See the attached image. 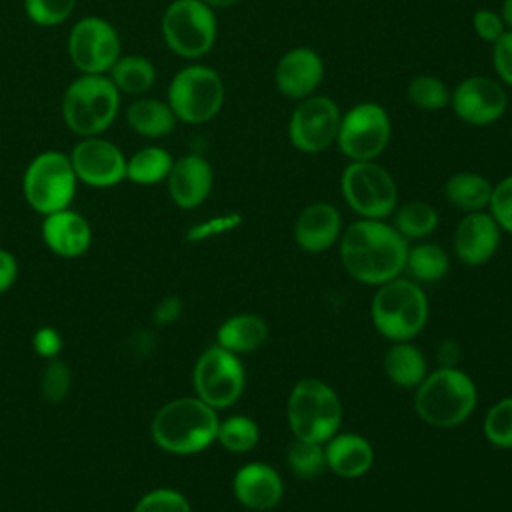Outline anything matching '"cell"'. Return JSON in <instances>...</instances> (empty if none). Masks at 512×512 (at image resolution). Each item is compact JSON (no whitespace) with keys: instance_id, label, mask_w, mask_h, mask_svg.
Instances as JSON below:
<instances>
[{"instance_id":"1","label":"cell","mask_w":512,"mask_h":512,"mask_svg":"<svg viewBox=\"0 0 512 512\" xmlns=\"http://www.w3.org/2000/svg\"><path fill=\"white\" fill-rule=\"evenodd\" d=\"M408 240L384 220L360 218L340 236V262L358 282L380 286L406 270Z\"/></svg>"},{"instance_id":"2","label":"cell","mask_w":512,"mask_h":512,"mask_svg":"<svg viewBox=\"0 0 512 512\" xmlns=\"http://www.w3.org/2000/svg\"><path fill=\"white\" fill-rule=\"evenodd\" d=\"M478 402L474 380L456 366H442L416 386L414 410L432 428H454L470 418Z\"/></svg>"},{"instance_id":"3","label":"cell","mask_w":512,"mask_h":512,"mask_svg":"<svg viewBox=\"0 0 512 512\" xmlns=\"http://www.w3.org/2000/svg\"><path fill=\"white\" fill-rule=\"evenodd\" d=\"M218 424L216 410L198 396L176 398L156 412L152 420V438L170 454H196L216 440Z\"/></svg>"},{"instance_id":"4","label":"cell","mask_w":512,"mask_h":512,"mask_svg":"<svg viewBox=\"0 0 512 512\" xmlns=\"http://www.w3.org/2000/svg\"><path fill=\"white\" fill-rule=\"evenodd\" d=\"M430 306L422 286L416 280L394 278L378 286L370 316L374 328L390 342H410L428 322Z\"/></svg>"},{"instance_id":"5","label":"cell","mask_w":512,"mask_h":512,"mask_svg":"<svg viewBox=\"0 0 512 512\" xmlns=\"http://www.w3.org/2000/svg\"><path fill=\"white\" fill-rule=\"evenodd\" d=\"M120 110V92L108 74H80L62 98L64 124L76 136H102Z\"/></svg>"},{"instance_id":"6","label":"cell","mask_w":512,"mask_h":512,"mask_svg":"<svg viewBox=\"0 0 512 512\" xmlns=\"http://www.w3.org/2000/svg\"><path fill=\"white\" fill-rule=\"evenodd\" d=\"M286 418L294 438L324 444L340 430L344 408L332 386L318 378H302L288 394Z\"/></svg>"},{"instance_id":"7","label":"cell","mask_w":512,"mask_h":512,"mask_svg":"<svg viewBox=\"0 0 512 512\" xmlns=\"http://www.w3.org/2000/svg\"><path fill=\"white\" fill-rule=\"evenodd\" d=\"M76 184L78 178L70 156L58 150H46L34 156L22 178L26 202L44 216L70 208Z\"/></svg>"},{"instance_id":"8","label":"cell","mask_w":512,"mask_h":512,"mask_svg":"<svg viewBox=\"0 0 512 512\" xmlns=\"http://www.w3.org/2000/svg\"><path fill=\"white\" fill-rule=\"evenodd\" d=\"M340 188L346 204L362 218L384 220L396 210V182L386 168L372 160H350Z\"/></svg>"},{"instance_id":"9","label":"cell","mask_w":512,"mask_h":512,"mask_svg":"<svg viewBox=\"0 0 512 512\" xmlns=\"http://www.w3.org/2000/svg\"><path fill=\"white\" fill-rule=\"evenodd\" d=\"M166 46L188 60L208 54L216 42L218 24L210 6L202 0H174L162 14Z\"/></svg>"},{"instance_id":"10","label":"cell","mask_w":512,"mask_h":512,"mask_svg":"<svg viewBox=\"0 0 512 512\" xmlns=\"http://www.w3.org/2000/svg\"><path fill=\"white\" fill-rule=\"evenodd\" d=\"M224 104V84L216 70L192 64L176 72L168 86V106L186 124L212 120Z\"/></svg>"},{"instance_id":"11","label":"cell","mask_w":512,"mask_h":512,"mask_svg":"<svg viewBox=\"0 0 512 512\" xmlns=\"http://www.w3.org/2000/svg\"><path fill=\"white\" fill-rule=\"evenodd\" d=\"M192 382L196 396L214 410H218L232 406L242 396L246 386V374L242 362L238 360V354H232L222 346L214 344L198 356L192 372Z\"/></svg>"},{"instance_id":"12","label":"cell","mask_w":512,"mask_h":512,"mask_svg":"<svg viewBox=\"0 0 512 512\" xmlns=\"http://www.w3.org/2000/svg\"><path fill=\"white\" fill-rule=\"evenodd\" d=\"M392 136L388 112L374 102L352 106L340 120L336 144L350 160H374L384 152Z\"/></svg>"},{"instance_id":"13","label":"cell","mask_w":512,"mask_h":512,"mask_svg":"<svg viewBox=\"0 0 512 512\" xmlns=\"http://www.w3.org/2000/svg\"><path fill=\"white\" fill-rule=\"evenodd\" d=\"M68 54L82 74H108L120 58V36L108 20L84 16L70 30Z\"/></svg>"},{"instance_id":"14","label":"cell","mask_w":512,"mask_h":512,"mask_svg":"<svg viewBox=\"0 0 512 512\" xmlns=\"http://www.w3.org/2000/svg\"><path fill=\"white\" fill-rule=\"evenodd\" d=\"M340 108L328 96H308L300 100L288 122V136L294 148L316 154L332 146L340 130Z\"/></svg>"},{"instance_id":"15","label":"cell","mask_w":512,"mask_h":512,"mask_svg":"<svg viewBox=\"0 0 512 512\" xmlns=\"http://www.w3.org/2000/svg\"><path fill=\"white\" fill-rule=\"evenodd\" d=\"M68 156L78 182L86 186L110 188L126 178L128 158L114 142L102 136L82 138Z\"/></svg>"},{"instance_id":"16","label":"cell","mask_w":512,"mask_h":512,"mask_svg":"<svg viewBox=\"0 0 512 512\" xmlns=\"http://www.w3.org/2000/svg\"><path fill=\"white\" fill-rule=\"evenodd\" d=\"M450 102L462 122L486 126L504 114L508 96L498 80L488 76H470L456 86V90L450 94Z\"/></svg>"},{"instance_id":"17","label":"cell","mask_w":512,"mask_h":512,"mask_svg":"<svg viewBox=\"0 0 512 512\" xmlns=\"http://www.w3.org/2000/svg\"><path fill=\"white\" fill-rule=\"evenodd\" d=\"M502 228L490 212H468L454 230L456 258L466 266L486 264L498 250Z\"/></svg>"},{"instance_id":"18","label":"cell","mask_w":512,"mask_h":512,"mask_svg":"<svg viewBox=\"0 0 512 512\" xmlns=\"http://www.w3.org/2000/svg\"><path fill=\"white\" fill-rule=\"evenodd\" d=\"M232 492L244 508L266 512L280 504L284 496V482L270 464L248 462L236 470L232 478Z\"/></svg>"},{"instance_id":"19","label":"cell","mask_w":512,"mask_h":512,"mask_svg":"<svg viewBox=\"0 0 512 512\" xmlns=\"http://www.w3.org/2000/svg\"><path fill=\"white\" fill-rule=\"evenodd\" d=\"M324 78V62L312 48L288 50L274 72L276 88L294 100H304L314 94Z\"/></svg>"},{"instance_id":"20","label":"cell","mask_w":512,"mask_h":512,"mask_svg":"<svg viewBox=\"0 0 512 512\" xmlns=\"http://www.w3.org/2000/svg\"><path fill=\"white\" fill-rule=\"evenodd\" d=\"M166 180L174 204L178 208L192 210L210 196L214 184V170L206 158L198 154H186L174 160Z\"/></svg>"},{"instance_id":"21","label":"cell","mask_w":512,"mask_h":512,"mask_svg":"<svg viewBox=\"0 0 512 512\" xmlns=\"http://www.w3.org/2000/svg\"><path fill=\"white\" fill-rule=\"evenodd\" d=\"M342 236L340 212L328 202L306 206L294 222V240L304 252H324Z\"/></svg>"},{"instance_id":"22","label":"cell","mask_w":512,"mask_h":512,"mask_svg":"<svg viewBox=\"0 0 512 512\" xmlns=\"http://www.w3.org/2000/svg\"><path fill=\"white\" fill-rule=\"evenodd\" d=\"M42 238L54 254L76 258L88 250L92 242V230L84 216L64 208L44 216Z\"/></svg>"},{"instance_id":"23","label":"cell","mask_w":512,"mask_h":512,"mask_svg":"<svg viewBox=\"0 0 512 512\" xmlns=\"http://www.w3.org/2000/svg\"><path fill=\"white\" fill-rule=\"evenodd\" d=\"M326 466L340 478H360L374 464L372 444L354 432L334 434L324 442Z\"/></svg>"},{"instance_id":"24","label":"cell","mask_w":512,"mask_h":512,"mask_svg":"<svg viewBox=\"0 0 512 512\" xmlns=\"http://www.w3.org/2000/svg\"><path fill=\"white\" fill-rule=\"evenodd\" d=\"M268 338V324L262 316L242 312L226 318L218 332L216 342L232 354H246L260 348Z\"/></svg>"},{"instance_id":"25","label":"cell","mask_w":512,"mask_h":512,"mask_svg":"<svg viewBox=\"0 0 512 512\" xmlns=\"http://www.w3.org/2000/svg\"><path fill=\"white\" fill-rule=\"evenodd\" d=\"M176 116L168 102L138 96L130 102L126 110V122L128 126L144 138H164L174 132L176 128Z\"/></svg>"},{"instance_id":"26","label":"cell","mask_w":512,"mask_h":512,"mask_svg":"<svg viewBox=\"0 0 512 512\" xmlns=\"http://www.w3.org/2000/svg\"><path fill=\"white\" fill-rule=\"evenodd\" d=\"M384 374L400 388H416L428 374L426 356L410 342H394L384 354Z\"/></svg>"},{"instance_id":"27","label":"cell","mask_w":512,"mask_h":512,"mask_svg":"<svg viewBox=\"0 0 512 512\" xmlns=\"http://www.w3.org/2000/svg\"><path fill=\"white\" fill-rule=\"evenodd\" d=\"M492 184L476 172H456L444 184L446 200L464 210V212H480L490 204Z\"/></svg>"},{"instance_id":"28","label":"cell","mask_w":512,"mask_h":512,"mask_svg":"<svg viewBox=\"0 0 512 512\" xmlns=\"http://www.w3.org/2000/svg\"><path fill=\"white\" fill-rule=\"evenodd\" d=\"M108 78L114 82L120 94L144 96L156 82L154 64L138 54L122 56L108 70Z\"/></svg>"},{"instance_id":"29","label":"cell","mask_w":512,"mask_h":512,"mask_svg":"<svg viewBox=\"0 0 512 512\" xmlns=\"http://www.w3.org/2000/svg\"><path fill=\"white\" fill-rule=\"evenodd\" d=\"M174 158L160 146H144L126 162V178L134 184L152 186L168 178Z\"/></svg>"},{"instance_id":"30","label":"cell","mask_w":512,"mask_h":512,"mask_svg":"<svg viewBox=\"0 0 512 512\" xmlns=\"http://www.w3.org/2000/svg\"><path fill=\"white\" fill-rule=\"evenodd\" d=\"M450 266L448 254L442 246L424 242L408 248L406 270L416 282H436L446 276Z\"/></svg>"},{"instance_id":"31","label":"cell","mask_w":512,"mask_h":512,"mask_svg":"<svg viewBox=\"0 0 512 512\" xmlns=\"http://www.w3.org/2000/svg\"><path fill=\"white\" fill-rule=\"evenodd\" d=\"M438 226V212L432 204L422 200H412L402 204L394 212V228L406 240H420L430 236Z\"/></svg>"},{"instance_id":"32","label":"cell","mask_w":512,"mask_h":512,"mask_svg":"<svg viewBox=\"0 0 512 512\" xmlns=\"http://www.w3.org/2000/svg\"><path fill=\"white\" fill-rule=\"evenodd\" d=\"M286 464L290 472L302 480L318 478L328 468L324 444L294 438V442L288 446V452H286Z\"/></svg>"},{"instance_id":"33","label":"cell","mask_w":512,"mask_h":512,"mask_svg":"<svg viewBox=\"0 0 512 512\" xmlns=\"http://www.w3.org/2000/svg\"><path fill=\"white\" fill-rule=\"evenodd\" d=\"M216 440L228 452H236V454L250 452L260 440V428L252 418L236 414L218 424Z\"/></svg>"},{"instance_id":"34","label":"cell","mask_w":512,"mask_h":512,"mask_svg":"<svg viewBox=\"0 0 512 512\" xmlns=\"http://www.w3.org/2000/svg\"><path fill=\"white\" fill-rule=\"evenodd\" d=\"M482 432L492 446L504 450L512 448V396L502 398L490 406L484 416Z\"/></svg>"},{"instance_id":"35","label":"cell","mask_w":512,"mask_h":512,"mask_svg":"<svg viewBox=\"0 0 512 512\" xmlns=\"http://www.w3.org/2000/svg\"><path fill=\"white\" fill-rule=\"evenodd\" d=\"M406 94H408V100L416 108L430 110V112L440 110V108L448 106V102H450V92L444 86V82L440 78L428 76V74L412 78Z\"/></svg>"},{"instance_id":"36","label":"cell","mask_w":512,"mask_h":512,"mask_svg":"<svg viewBox=\"0 0 512 512\" xmlns=\"http://www.w3.org/2000/svg\"><path fill=\"white\" fill-rule=\"evenodd\" d=\"M76 8V0H24V12L38 26H58L66 22Z\"/></svg>"},{"instance_id":"37","label":"cell","mask_w":512,"mask_h":512,"mask_svg":"<svg viewBox=\"0 0 512 512\" xmlns=\"http://www.w3.org/2000/svg\"><path fill=\"white\" fill-rule=\"evenodd\" d=\"M134 512H192V508L184 494L172 488H156L138 500Z\"/></svg>"},{"instance_id":"38","label":"cell","mask_w":512,"mask_h":512,"mask_svg":"<svg viewBox=\"0 0 512 512\" xmlns=\"http://www.w3.org/2000/svg\"><path fill=\"white\" fill-rule=\"evenodd\" d=\"M72 384V376L68 366L62 360H48L42 372V394L50 402H60L68 396Z\"/></svg>"},{"instance_id":"39","label":"cell","mask_w":512,"mask_h":512,"mask_svg":"<svg viewBox=\"0 0 512 512\" xmlns=\"http://www.w3.org/2000/svg\"><path fill=\"white\" fill-rule=\"evenodd\" d=\"M490 214L494 216V220L498 222V226L512 234V174L506 176L504 180H500L494 188H492V196H490Z\"/></svg>"},{"instance_id":"40","label":"cell","mask_w":512,"mask_h":512,"mask_svg":"<svg viewBox=\"0 0 512 512\" xmlns=\"http://www.w3.org/2000/svg\"><path fill=\"white\" fill-rule=\"evenodd\" d=\"M472 24L476 34L484 40V42H496L506 30H504V20L500 14H496L494 10L488 8H480L474 12L472 16Z\"/></svg>"},{"instance_id":"41","label":"cell","mask_w":512,"mask_h":512,"mask_svg":"<svg viewBox=\"0 0 512 512\" xmlns=\"http://www.w3.org/2000/svg\"><path fill=\"white\" fill-rule=\"evenodd\" d=\"M494 68L500 80L508 86H512V30L504 32L496 42H494V52H492Z\"/></svg>"},{"instance_id":"42","label":"cell","mask_w":512,"mask_h":512,"mask_svg":"<svg viewBox=\"0 0 512 512\" xmlns=\"http://www.w3.org/2000/svg\"><path fill=\"white\" fill-rule=\"evenodd\" d=\"M238 222H240V216H238V214H226V216L212 218V220H208V222H202V224L190 228L188 240H204V238H208V236L222 234V232L234 228Z\"/></svg>"},{"instance_id":"43","label":"cell","mask_w":512,"mask_h":512,"mask_svg":"<svg viewBox=\"0 0 512 512\" xmlns=\"http://www.w3.org/2000/svg\"><path fill=\"white\" fill-rule=\"evenodd\" d=\"M34 350L40 354V356H44V358H48V360H52V358H56L58 356V352L62 350V338H60V334L54 330V328H40L36 334H34Z\"/></svg>"},{"instance_id":"44","label":"cell","mask_w":512,"mask_h":512,"mask_svg":"<svg viewBox=\"0 0 512 512\" xmlns=\"http://www.w3.org/2000/svg\"><path fill=\"white\" fill-rule=\"evenodd\" d=\"M16 274H18L16 258L8 250L0 248V294L14 284Z\"/></svg>"},{"instance_id":"45","label":"cell","mask_w":512,"mask_h":512,"mask_svg":"<svg viewBox=\"0 0 512 512\" xmlns=\"http://www.w3.org/2000/svg\"><path fill=\"white\" fill-rule=\"evenodd\" d=\"M180 310H182V302H180L176 296L164 298V300L158 304L156 312H154V322H156V324H162V326L172 324V322L180 316Z\"/></svg>"},{"instance_id":"46","label":"cell","mask_w":512,"mask_h":512,"mask_svg":"<svg viewBox=\"0 0 512 512\" xmlns=\"http://www.w3.org/2000/svg\"><path fill=\"white\" fill-rule=\"evenodd\" d=\"M502 20H504V24L512 30V0H504L502 2Z\"/></svg>"},{"instance_id":"47","label":"cell","mask_w":512,"mask_h":512,"mask_svg":"<svg viewBox=\"0 0 512 512\" xmlns=\"http://www.w3.org/2000/svg\"><path fill=\"white\" fill-rule=\"evenodd\" d=\"M202 2L214 10V8H230V6L238 4L240 0H202Z\"/></svg>"}]
</instances>
